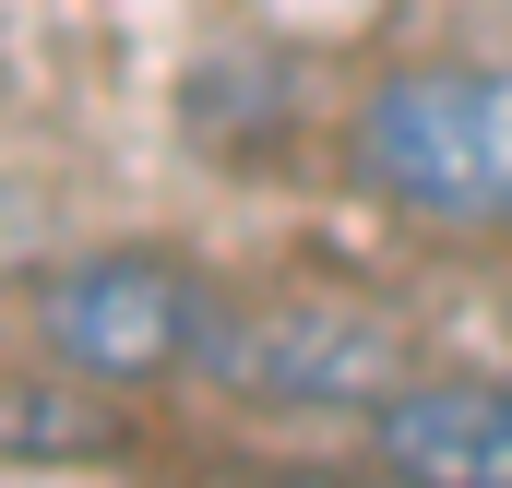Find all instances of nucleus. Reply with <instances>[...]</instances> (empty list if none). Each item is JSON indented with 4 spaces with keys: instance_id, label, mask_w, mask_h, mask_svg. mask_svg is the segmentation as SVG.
I'll list each match as a JSON object with an SVG mask.
<instances>
[{
    "instance_id": "f257e3e1",
    "label": "nucleus",
    "mask_w": 512,
    "mask_h": 488,
    "mask_svg": "<svg viewBox=\"0 0 512 488\" xmlns=\"http://www.w3.org/2000/svg\"><path fill=\"white\" fill-rule=\"evenodd\" d=\"M370 191L429 227H512V60H417L358 96Z\"/></svg>"
},
{
    "instance_id": "f03ea898",
    "label": "nucleus",
    "mask_w": 512,
    "mask_h": 488,
    "mask_svg": "<svg viewBox=\"0 0 512 488\" xmlns=\"http://www.w3.org/2000/svg\"><path fill=\"white\" fill-rule=\"evenodd\" d=\"M36 346L96 393H155L215 358V286L179 250H84L36 286Z\"/></svg>"
},
{
    "instance_id": "7ed1b4c3",
    "label": "nucleus",
    "mask_w": 512,
    "mask_h": 488,
    "mask_svg": "<svg viewBox=\"0 0 512 488\" xmlns=\"http://www.w3.org/2000/svg\"><path fill=\"white\" fill-rule=\"evenodd\" d=\"M370 453L417 488H512V381H393L370 405Z\"/></svg>"
},
{
    "instance_id": "20e7f679",
    "label": "nucleus",
    "mask_w": 512,
    "mask_h": 488,
    "mask_svg": "<svg viewBox=\"0 0 512 488\" xmlns=\"http://www.w3.org/2000/svg\"><path fill=\"white\" fill-rule=\"evenodd\" d=\"M215 369H227L239 393H286V405H382L393 381H405L393 334L346 322V310H274L251 346L215 334Z\"/></svg>"
},
{
    "instance_id": "39448f33",
    "label": "nucleus",
    "mask_w": 512,
    "mask_h": 488,
    "mask_svg": "<svg viewBox=\"0 0 512 488\" xmlns=\"http://www.w3.org/2000/svg\"><path fill=\"white\" fill-rule=\"evenodd\" d=\"M96 381L72 369V381H24V393H0V453H120L131 429L108 405H84Z\"/></svg>"
}]
</instances>
